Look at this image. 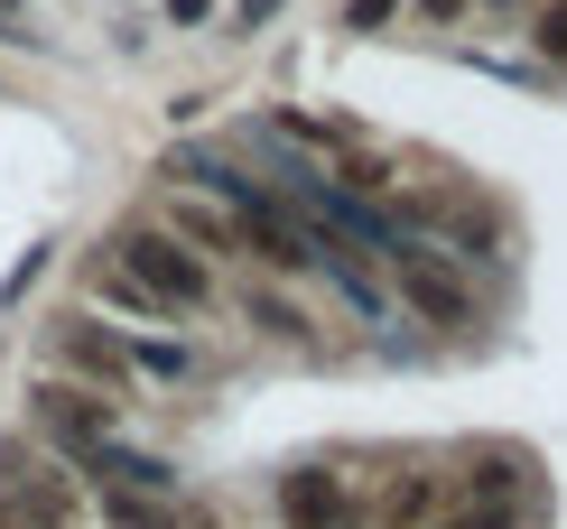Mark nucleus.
<instances>
[{"label": "nucleus", "instance_id": "14", "mask_svg": "<svg viewBox=\"0 0 567 529\" xmlns=\"http://www.w3.org/2000/svg\"><path fill=\"white\" fill-rule=\"evenodd\" d=\"M0 529H29V520H19V511H10V501H0Z\"/></svg>", "mask_w": 567, "mask_h": 529}, {"label": "nucleus", "instance_id": "8", "mask_svg": "<svg viewBox=\"0 0 567 529\" xmlns=\"http://www.w3.org/2000/svg\"><path fill=\"white\" fill-rule=\"evenodd\" d=\"M382 520H391V529H429V520H437V484H429V474H391Z\"/></svg>", "mask_w": 567, "mask_h": 529}, {"label": "nucleus", "instance_id": "1", "mask_svg": "<svg viewBox=\"0 0 567 529\" xmlns=\"http://www.w3.org/2000/svg\"><path fill=\"white\" fill-rule=\"evenodd\" d=\"M112 270H122V279L140 288V298L158 307V317H177V307L196 317V307L215 298V260H196V251L177 242V232H158V224L122 232V242H112Z\"/></svg>", "mask_w": 567, "mask_h": 529}, {"label": "nucleus", "instance_id": "2", "mask_svg": "<svg viewBox=\"0 0 567 529\" xmlns=\"http://www.w3.org/2000/svg\"><path fill=\"white\" fill-rule=\"evenodd\" d=\"M382 260H391V279H400V307H419V317H429V325H446V334H456V325H475V288H465L456 270H446L437 251H410V242H391Z\"/></svg>", "mask_w": 567, "mask_h": 529}, {"label": "nucleus", "instance_id": "9", "mask_svg": "<svg viewBox=\"0 0 567 529\" xmlns=\"http://www.w3.org/2000/svg\"><path fill=\"white\" fill-rule=\"evenodd\" d=\"M131 363L158 372V381H186V372H196V353H186V344H131Z\"/></svg>", "mask_w": 567, "mask_h": 529}, {"label": "nucleus", "instance_id": "7", "mask_svg": "<svg viewBox=\"0 0 567 529\" xmlns=\"http://www.w3.org/2000/svg\"><path fill=\"white\" fill-rule=\"evenodd\" d=\"M65 363L93 372V381H122L131 372V344H122V334H103V325H65Z\"/></svg>", "mask_w": 567, "mask_h": 529}, {"label": "nucleus", "instance_id": "11", "mask_svg": "<svg viewBox=\"0 0 567 529\" xmlns=\"http://www.w3.org/2000/svg\"><path fill=\"white\" fill-rule=\"evenodd\" d=\"M512 520H522V511H484V520L465 511V520H437V529H512Z\"/></svg>", "mask_w": 567, "mask_h": 529}, {"label": "nucleus", "instance_id": "12", "mask_svg": "<svg viewBox=\"0 0 567 529\" xmlns=\"http://www.w3.org/2000/svg\"><path fill=\"white\" fill-rule=\"evenodd\" d=\"M205 10H215V0H168V29H196Z\"/></svg>", "mask_w": 567, "mask_h": 529}, {"label": "nucleus", "instance_id": "6", "mask_svg": "<svg viewBox=\"0 0 567 529\" xmlns=\"http://www.w3.org/2000/svg\"><path fill=\"white\" fill-rule=\"evenodd\" d=\"M243 317L261 325V334H279V344H317V317H307L298 298H279L270 279H251V288H243Z\"/></svg>", "mask_w": 567, "mask_h": 529}, {"label": "nucleus", "instance_id": "3", "mask_svg": "<svg viewBox=\"0 0 567 529\" xmlns=\"http://www.w3.org/2000/svg\"><path fill=\"white\" fill-rule=\"evenodd\" d=\"M29 400H38V427H47L65 455H93V465H103V446H112V400H103V391H75V381H38Z\"/></svg>", "mask_w": 567, "mask_h": 529}, {"label": "nucleus", "instance_id": "4", "mask_svg": "<svg viewBox=\"0 0 567 529\" xmlns=\"http://www.w3.org/2000/svg\"><path fill=\"white\" fill-rule=\"evenodd\" d=\"M279 520L289 529H353L363 501H353V484L336 465H298V474H279Z\"/></svg>", "mask_w": 567, "mask_h": 529}, {"label": "nucleus", "instance_id": "13", "mask_svg": "<svg viewBox=\"0 0 567 529\" xmlns=\"http://www.w3.org/2000/svg\"><path fill=\"white\" fill-rule=\"evenodd\" d=\"M279 10V0H243V29H251V19H270Z\"/></svg>", "mask_w": 567, "mask_h": 529}, {"label": "nucleus", "instance_id": "10", "mask_svg": "<svg viewBox=\"0 0 567 529\" xmlns=\"http://www.w3.org/2000/svg\"><path fill=\"white\" fill-rule=\"evenodd\" d=\"M530 38H539V56H567V0H549V10L530 19Z\"/></svg>", "mask_w": 567, "mask_h": 529}, {"label": "nucleus", "instance_id": "5", "mask_svg": "<svg viewBox=\"0 0 567 529\" xmlns=\"http://www.w3.org/2000/svg\"><path fill=\"white\" fill-rule=\"evenodd\" d=\"M10 511L29 520V529H75V484H65V465H47V455H19Z\"/></svg>", "mask_w": 567, "mask_h": 529}, {"label": "nucleus", "instance_id": "15", "mask_svg": "<svg viewBox=\"0 0 567 529\" xmlns=\"http://www.w3.org/2000/svg\"><path fill=\"white\" fill-rule=\"evenodd\" d=\"M10 10H19V0H0V19H10Z\"/></svg>", "mask_w": 567, "mask_h": 529}]
</instances>
